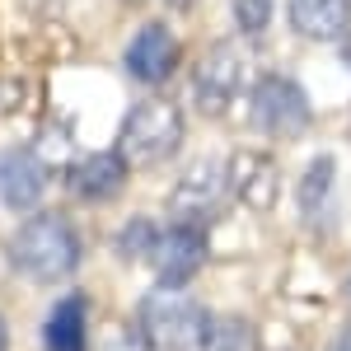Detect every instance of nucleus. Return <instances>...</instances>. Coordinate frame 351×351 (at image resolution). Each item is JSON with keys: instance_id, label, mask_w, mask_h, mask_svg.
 Segmentation results:
<instances>
[{"instance_id": "a211bd4d", "label": "nucleus", "mask_w": 351, "mask_h": 351, "mask_svg": "<svg viewBox=\"0 0 351 351\" xmlns=\"http://www.w3.org/2000/svg\"><path fill=\"white\" fill-rule=\"evenodd\" d=\"M0 351H10V328H5V319H0Z\"/></svg>"}, {"instance_id": "9b49d317", "label": "nucleus", "mask_w": 351, "mask_h": 351, "mask_svg": "<svg viewBox=\"0 0 351 351\" xmlns=\"http://www.w3.org/2000/svg\"><path fill=\"white\" fill-rule=\"evenodd\" d=\"M291 24L309 43H337L351 28V0H291Z\"/></svg>"}, {"instance_id": "f3484780", "label": "nucleus", "mask_w": 351, "mask_h": 351, "mask_svg": "<svg viewBox=\"0 0 351 351\" xmlns=\"http://www.w3.org/2000/svg\"><path fill=\"white\" fill-rule=\"evenodd\" d=\"M155 239H160V230H155L150 220H132V225H127V234H122V248H127L132 258H141V253L150 258V248H155Z\"/></svg>"}, {"instance_id": "dca6fc26", "label": "nucleus", "mask_w": 351, "mask_h": 351, "mask_svg": "<svg viewBox=\"0 0 351 351\" xmlns=\"http://www.w3.org/2000/svg\"><path fill=\"white\" fill-rule=\"evenodd\" d=\"M234 19L248 38H258V33H267L271 24V0H234Z\"/></svg>"}, {"instance_id": "2eb2a0df", "label": "nucleus", "mask_w": 351, "mask_h": 351, "mask_svg": "<svg viewBox=\"0 0 351 351\" xmlns=\"http://www.w3.org/2000/svg\"><path fill=\"white\" fill-rule=\"evenodd\" d=\"M243 342H248V328L239 319H211L206 337H202V351H243Z\"/></svg>"}, {"instance_id": "ddd939ff", "label": "nucleus", "mask_w": 351, "mask_h": 351, "mask_svg": "<svg viewBox=\"0 0 351 351\" xmlns=\"http://www.w3.org/2000/svg\"><path fill=\"white\" fill-rule=\"evenodd\" d=\"M43 342H47V351H84V300L80 295L61 300L47 314Z\"/></svg>"}, {"instance_id": "f257e3e1", "label": "nucleus", "mask_w": 351, "mask_h": 351, "mask_svg": "<svg viewBox=\"0 0 351 351\" xmlns=\"http://www.w3.org/2000/svg\"><path fill=\"white\" fill-rule=\"evenodd\" d=\"M10 263L28 281H61L80 263V234L61 216H33L10 239Z\"/></svg>"}, {"instance_id": "6ab92c4d", "label": "nucleus", "mask_w": 351, "mask_h": 351, "mask_svg": "<svg viewBox=\"0 0 351 351\" xmlns=\"http://www.w3.org/2000/svg\"><path fill=\"white\" fill-rule=\"evenodd\" d=\"M337 351H351V332H347V337H342V342H337Z\"/></svg>"}, {"instance_id": "20e7f679", "label": "nucleus", "mask_w": 351, "mask_h": 351, "mask_svg": "<svg viewBox=\"0 0 351 351\" xmlns=\"http://www.w3.org/2000/svg\"><path fill=\"white\" fill-rule=\"evenodd\" d=\"M253 127L271 141H295L309 127V99L286 75H263L253 89Z\"/></svg>"}, {"instance_id": "0eeeda50", "label": "nucleus", "mask_w": 351, "mask_h": 351, "mask_svg": "<svg viewBox=\"0 0 351 351\" xmlns=\"http://www.w3.org/2000/svg\"><path fill=\"white\" fill-rule=\"evenodd\" d=\"M225 178H230V192L258 216H267L281 202V164L267 150H234L225 164Z\"/></svg>"}, {"instance_id": "4468645a", "label": "nucleus", "mask_w": 351, "mask_h": 351, "mask_svg": "<svg viewBox=\"0 0 351 351\" xmlns=\"http://www.w3.org/2000/svg\"><path fill=\"white\" fill-rule=\"evenodd\" d=\"M332 169H337V164L328 160V155H319V160L309 164V173L300 178V211H304V216H319L328 188H332Z\"/></svg>"}, {"instance_id": "423d86ee", "label": "nucleus", "mask_w": 351, "mask_h": 351, "mask_svg": "<svg viewBox=\"0 0 351 351\" xmlns=\"http://www.w3.org/2000/svg\"><path fill=\"white\" fill-rule=\"evenodd\" d=\"M202 263H206V234L202 225H188V220H173L150 248V267L160 276V286H188L202 271Z\"/></svg>"}, {"instance_id": "aec40b11", "label": "nucleus", "mask_w": 351, "mask_h": 351, "mask_svg": "<svg viewBox=\"0 0 351 351\" xmlns=\"http://www.w3.org/2000/svg\"><path fill=\"white\" fill-rule=\"evenodd\" d=\"M169 5H192V0H169Z\"/></svg>"}, {"instance_id": "f03ea898", "label": "nucleus", "mask_w": 351, "mask_h": 351, "mask_svg": "<svg viewBox=\"0 0 351 351\" xmlns=\"http://www.w3.org/2000/svg\"><path fill=\"white\" fill-rule=\"evenodd\" d=\"M211 314L197 304L192 295H183L178 286H164L150 291L136 309V328H141V342L155 351H202Z\"/></svg>"}, {"instance_id": "f8f14e48", "label": "nucleus", "mask_w": 351, "mask_h": 351, "mask_svg": "<svg viewBox=\"0 0 351 351\" xmlns=\"http://www.w3.org/2000/svg\"><path fill=\"white\" fill-rule=\"evenodd\" d=\"M122 183H127V160H122V150L84 155V160L71 169V192H75V197H89V202H104L112 192H122Z\"/></svg>"}, {"instance_id": "39448f33", "label": "nucleus", "mask_w": 351, "mask_h": 351, "mask_svg": "<svg viewBox=\"0 0 351 351\" xmlns=\"http://www.w3.org/2000/svg\"><path fill=\"white\" fill-rule=\"evenodd\" d=\"M239 89H243V56H239V47H230V43L206 47L202 61L192 66V104H197V112H206V117L230 112V104L239 99Z\"/></svg>"}, {"instance_id": "1a4fd4ad", "label": "nucleus", "mask_w": 351, "mask_h": 351, "mask_svg": "<svg viewBox=\"0 0 351 351\" xmlns=\"http://www.w3.org/2000/svg\"><path fill=\"white\" fill-rule=\"evenodd\" d=\"M178 61H183V47H178V38L164 24H145L127 43V71L141 84H164L178 71Z\"/></svg>"}, {"instance_id": "9d476101", "label": "nucleus", "mask_w": 351, "mask_h": 351, "mask_svg": "<svg viewBox=\"0 0 351 351\" xmlns=\"http://www.w3.org/2000/svg\"><path fill=\"white\" fill-rule=\"evenodd\" d=\"M43 188H47V164L33 150H5L0 155V202L5 206L28 211V206H38Z\"/></svg>"}, {"instance_id": "7ed1b4c3", "label": "nucleus", "mask_w": 351, "mask_h": 351, "mask_svg": "<svg viewBox=\"0 0 351 351\" xmlns=\"http://www.w3.org/2000/svg\"><path fill=\"white\" fill-rule=\"evenodd\" d=\"M178 145H183V112L164 99L136 104L122 122V141H117L127 164H164Z\"/></svg>"}, {"instance_id": "6e6552de", "label": "nucleus", "mask_w": 351, "mask_h": 351, "mask_svg": "<svg viewBox=\"0 0 351 351\" xmlns=\"http://www.w3.org/2000/svg\"><path fill=\"white\" fill-rule=\"evenodd\" d=\"M225 188H230L225 164L220 160H197V164H188L183 183L169 192V211H173L178 220H188V225H202V220L220 206Z\"/></svg>"}]
</instances>
